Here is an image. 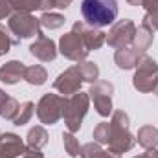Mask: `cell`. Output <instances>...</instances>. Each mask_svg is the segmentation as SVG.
Segmentation results:
<instances>
[{"instance_id": "cell-1", "label": "cell", "mask_w": 158, "mask_h": 158, "mask_svg": "<svg viewBox=\"0 0 158 158\" xmlns=\"http://www.w3.org/2000/svg\"><path fill=\"white\" fill-rule=\"evenodd\" d=\"M81 15L85 24L90 28H103L116 20L118 17V2L116 0H83Z\"/></svg>"}, {"instance_id": "cell-2", "label": "cell", "mask_w": 158, "mask_h": 158, "mask_svg": "<svg viewBox=\"0 0 158 158\" xmlns=\"http://www.w3.org/2000/svg\"><path fill=\"white\" fill-rule=\"evenodd\" d=\"M109 151L114 155L129 153L136 145V136L129 131V114L123 110L112 112L110 118V138H109Z\"/></svg>"}, {"instance_id": "cell-3", "label": "cell", "mask_w": 158, "mask_h": 158, "mask_svg": "<svg viewBox=\"0 0 158 158\" xmlns=\"http://www.w3.org/2000/svg\"><path fill=\"white\" fill-rule=\"evenodd\" d=\"M88 105H90V96H88V92H81V90L64 99L63 118H64V125H66L68 132L74 134L81 129L83 118L88 112Z\"/></svg>"}, {"instance_id": "cell-4", "label": "cell", "mask_w": 158, "mask_h": 158, "mask_svg": "<svg viewBox=\"0 0 158 158\" xmlns=\"http://www.w3.org/2000/svg\"><path fill=\"white\" fill-rule=\"evenodd\" d=\"M132 86L138 92L149 94L155 92L158 86V64L156 61L149 55H140L138 63H136V72L132 77Z\"/></svg>"}, {"instance_id": "cell-5", "label": "cell", "mask_w": 158, "mask_h": 158, "mask_svg": "<svg viewBox=\"0 0 158 158\" xmlns=\"http://www.w3.org/2000/svg\"><path fill=\"white\" fill-rule=\"evenodd\" d=\"M7 28L17 40L42 35L40 20L35 19L31 13H11L9 19H7Z\"/></svg>"}, {"instance_id": "cell-6", "label": "cell", "mask_w": 158, "mask_h": 158, "mask_svg": "<svg viewBox=\"0 0 158 158\" xmlns=\"http://www.w3.org/2000/svg\"><path fill=\"white\" fill-rule=\"evenodd\" d=\"M64 99L57 94H44L37 103V118L44 125H53L63 118V109H64Z\"/></svg>"}, {"instance_id": "cell-7", "label": "cell", "mask_w": 158, "mask_h": 158, "mask_svg": "<svg viewBox=\"0 0 158 158\" xmlns=\"http://www.w3.org/2000/svg\"><path fill=\"white\" fill-rule=\"evenodd\" d=\"M112 94H114V85L109 81H96L88 90V96L94 101L96 112L103 118H109L112 114Z\"/></svg>"}, {"instance_id": "cell-8", "label": "cell", "mask_w": 158, "mask_h": 158, "mask_svg": "<svg viewBox=\"0 0 158 158\" xmlns=\"http://www.w3.org/2000/svg\"><path fill=\"white\" fill-rule=\"evenodd\" d=\"M66 59L70 61H76V63H81L88 57V50L85 46V42L81 40L76 31H68L64 33L61 39H59V48H57Z\"/></svg>"}, {"instance_id": "cell-9", "label": "cell", "mask_w": 158, "mask_h": 158, "mask_svg": "<svg viewBox=\"0 0 158 158\" xmlns=\"http://www.w3.org/2000/svg\"><path fill=\"white\" fill-rule=\"evenodd\" d=\"M134 35H136L134 22L129 19H123V20H118L107 33V44L112 48H125V46L132 44Z\"/></svg>"}, {"instance_id": "cell-10", "label": "cell", "mask_w": 158, "mask_h": 158, "mask_svg": "<svg viewBox=\"0 0 158 158\" xmlns=\"http://www.w3.org/2000/svg\"><path fill=\"white\" fill-rule=\"evenodd\" d=\"M81 83H83V77L79 74L77 66H70L68 70H64L63 74H59V77L53 81V88L61 94L66 96H74L76 92L81 90Z\"/></svg>"}, {"instance_id": "cell-11", "label": "cell", "mask_w": 158, "mask_h": 158, "mask_svg": "<svg viewBox=\"0 0 158 158\" xmlns=\"http://www.w3.org/2000/svg\"><path fill=\"white\" fill-rule=\"evenodd\" d=\"M72 31H76L79 37H81V40L85 42V46H86L88 52L90 50H99L107 42V33H103L98 28H90L85 22H74Z\"/></svg>"}, {"instance_id": "cell-12", "label": "cell", "mask_w": 158, "mask_h": 158, "mask_svg": "<svg viewBox=\"0 0 158 158\" xmlns=\"http://www.w3.org/2000/svg\"><path fill=\"white\" fill-rule=\"evenodd\" d=\"M26 145L20 140V136L13 132L0 134V158H19L24 153Z\"/></svg>"}, {"instance_id": "cell-13", "label": "cell", "mask_w": 158, "mask_h": 158, "mask_svg": "<svg viewBox=\"0 0 158 158\" xmlns=\"http://www.w3.org/2000/svg\"><path fill=\"white\" fill-rule=\"evenodd\" d=\"M13 13H31V11H50L55 6V0H6Z\"/></svg>"}, {"instance_id": "cell-14", "label": "cell", "mask_w": 158, "mask_h": 158, "mask_svg": "<svg viewBox=\"0 0 158 158\" xmlns=\"http://www.w3.org/2000/svg\"><path fill=\"white\" fill-rule=\"evenodd\" d=\"M30 53H31L35 59L42 61V63H50V61H53V59L57 57V46H55V42L52 39L40 35V37H37V40L30 46Z\"/></svg>"}, {"instance_id": "cell-15", "label": "cell", "mask_w": 158, "mask_h": 158, "mask_svg": "<svg viewBox=\"0 0 158 158\" xmlns=\"http://www.w3.org/2000/svg\"><path fill=\"white\" fill-rule=\"evenodd\" d=\"M26 64L20 61H9L0 66V81L6 85H17L26 76Z\"/></svg>"}, {"instance_id": "cell-16", "label": "cell", "mask_w": 158, "mask_h": 158, "mask_svg": "<svg viewBox=\"0 0 158 158\" xmlns=\"http://www.w3.org/2000/svg\"><path fill=\"white\" fill-rule=\"evenodd\" d=\"M140 55H143V53H140V52L134 50L132 46H131V48L125 46V48H118V50H116V53H114V61H116L118 68H121V70H131V68L136 66Z\"/></svg>"}, {"instance_id": "cell-17", "label": "cell", "mask_w": 158, "mask_h": 158, "mask_svg": "<svg viewBox=\"0 0 158 158\" xmlns=\"http://www.w3.org/2000/svg\"><path fill=\"white\" fill-rule=\"evenodd\" d=\"M136 142L143 147V149H155L158 147V129L153 125H143L138 134H136Z\"/></svg>"}, {"instance_id": "cell-18", "label": "cell", "mask_w": 158, "mask_h": 158, "mask_svg": "<svg viewBox=\"0 0 158 158\" xmlns=\"http://www.w3.org/2000/svg\"><path fill=\"white\" fill-rule=\"evenodd\" d=\"M153 39H155V31L149 30L147 26H140V28H136V35L132 39V48L138 50L140 53H143L153 44Z\"/></svg>"}, {"instance_id": "cell-19", "label": "cell", "mask_w": 158, "mask_h": 158, "mask_svg": "<svg viewBox=\"0 0 158 158\" xmlns=\"http://www.w3.org/2000/svg\"><path fill=\"white\" fill-rule=\"evenodd\" d=\"M79 156L81 158H119V155H114L110 151L101 149V145L98 142H90V143H85L81 147Z\"/></svg>"}, {"instance_id": "cell-20", "label": "cell", "mask_w": 158, "mask_h": 158, "mask_svg": "<svg viewBox=\"0 0 158 158\" xmlns=\"http://www.w3.org/2000/svg\"><path fill=\"white\" fill-rule=\"evenodd\" d=\"M26 142H28V145L30 147H44L46 143H48V132H46V129L44 127H33V129H30V132H28V136H26Z\"/></svg>"}, {"instance_id": "cell-21", "label": "cell", "mask_w": 158, "mask_h": 158, "mask_svg": "<svg viewBox=\"0 0 158 158\" xmlns=\"http://www.w3.org/2000/svg\"><path fill=\"white\" fill-rule=\"evenodd\" d=\"M24 79H26L30 85H33V86H40V85L46 83L48 72H46L40 64H33V66H28V68H26V76H24Z\"/></svg>"}, {"instance_id": "cell-22", "label": "cell", "mask_w": 158, "mask_h": 158, "mask_svg": "<svg viewBox=\"0 0 158 158\" xmlns=\"http://www.w3.org/2000/svg\"><path fill=\"white\" fill-rule=\"evenodd\" d=\"M79 74L83 77V83H96L99 77V68L96 63H90V61H81L77 64Z\"/></svg>"}, {"instance_id": "cell-23", "label": "cell", "mask_w": 158, "mask_h": 158, "mask_svg": "<svg viewBox=\"0 0 158 158\" xmlns=\"http://www.w3.org/2000/svg\"><path fill=\"white\" fill-rule=\"evenodd\" d=\"M39 20H40V28H44V30H57L64 24V17L59 15V13H52V11L42 13V17Z\"/></svg>"}, {"instance_id": "cell-24", "label": "cell", "mask_w": 158, "mask_h": 158, "mask_svg": "<svg viewBox=\"0 0 158 158\" xmlns=\"http://www.w3.org/2000/svg\"><path fill=\"white\" fill-rule=\"evenodd\" d=\"M33 109H35V105H33L31 101L20 103V109H19L17 116H15V119H13V125H17V127L26 125V123L31 119V116H33Z\"/></svg>"}, {"instance_id": "cell-25", "label": "cell", "mask_w": 158, "mask_h": 158, "mask_svg": "<svg viewBox=\"0 0 158 158\" xmlns=\"http://www.w3.org/2000/svg\"><path fill=\"white\" fill-rule=\"evenodd\" d=\"M110 138V121H103L94 129V140L99 145H107Z\"/></svg>"}, {"instance_id": "cell-26", "label": "cell", "mask_w": 158, "mask_h": 158, "mask_svg": "<svg viewBox=\"0 0 158 158\" xmlns=\"http://www.w3.org/2000/svg\"><path fill=\"white\" fill-rule=\"evenodd\" d=\"M63 143H64V149H66V153H68L72 158L79 156V151H81V147H79L77 138H76L72 132H63Z\"/></svg>"}, {"instance_id": "cell-27", "label": "cell", "mask_w": 158, "mask_h": 158, "mask_svg": "<svg viewBox=\"0 0 158 158\" xmlns=\"http://www.w3.org/2000/svg\"><path fill=\"white\" fill-rule=\"evenodd\" d=\"M19 42H20V40H17L15 37H11V31H6V28L0 26V57L6 55V53L9 52V48L15 46V44H19Z\"/></svg>"}, {"instance_id": "cell-28", "label": "cell", "mask_w": 158, "mask_h": 158, "mask_svg": "<svg viewBox=\"0 0 158 158\" xmlns=\"http://www.w3.org/2000/svg\"><path fill=\"white\" fill-rule=\"evenodd\" d=\"M19 109H20V103L15 99V98H7V101H6V105H4V110H2V118L7 119V121H13L15 116H17V112H19Z\"/></svg>"}, {"instance_id": "cell-29", "label": "cell", "mask_w": 158, "mask_h": 158, "mask_svg": "<svg viewBox=\"0 0 158 158\" xmlns=\"http://www.w3.org/2000/svg\"><path fill=\"white\" fill-rule=\"evenodd\" d=\"M22 158H44V155L40 153V149L28 145V147L24 149V153H22Z\"/></svg>"}, {"instance_id": "cell-30", "label": "cell", "mask_w": 158, "mask_h": 158, "mask_svg": "<svg viewBox=\"0 0 158 158\" xmlns=\"http://www.w3.org/2000/svg\"><path fill=\"white\" fill-rule=\"evenodd\" d=\"M13 11H11V7H9V4L6 2V0H0V20L2 19H9V15H11Z\"/></svg>"}, {"instance_id": "cell-31", "label": "cell", "mask_w": 158, "mask_h": 158, "mask_svg": "<svg viewBox=\"0 0 158 158\" xmlns=\"http://www.w3.org/2000/svg\"><path fill=\"white\" fill-rule=\"evenodd\" d=\"M7 98H9V96H7V94H6V92L0 88V116H2V110H4V105H6Z\"/></svg>"}, {"instance_id": "cell-32", "label": "cell", "mask_w": 158, "mask_h": 158, "mask_svg": "<svg viewBox=\"0 0 158 158\" xmlns=\"http://www.w3.org/2000/svg\"><path fill=\"white\" fill-rule=\"evenodd\" d=\"M70 4H72V0H55V6H57L59 9H66Z\"/></svg>"}, {"instance_id": "cell-33", "label": "cell", "mask_w": 158, "mask_h": 158, "mask_svg": "<svg viewBox=\"0 0 158 158\" xmlns=\"http://www.w3.org/2000/svg\"><path fill=\"white\" fill-rule=\"evenodd\" d=\"M147 158H158V147H155V149H147Z\"/></svg>"}, {"instance_id": "cell-34", "label": "cell", "mask_w": 158, "mask_h": 158, "mask_svg": "<svg viewBox=\"0 0 158 158\" xmlns=\"http://www.w3.org/2000/svg\"><path fill=\"white\" fill-rule=\"evenodd\" d=\"M147 0H127V4H131V6H143Z\"/></svg>"}, {"instance_id": "cell-35", "label": "cell", "mask_w": 158, "mask_h": 158, "mask_svg": "<svg viewBox=\"0 0 158 158\" xmlns=\"http://www.w3.org/2000/svg\"><path fill=\"white\" fill-rule=\"evenodd\" d=\"M132 158H147V155L143 153V155H138V156H132Z\"/></svg>"}, {"instance_id": "cell-36", "label": "cell", "mask_w": 158, "mask_h": 158, "mask_svg": "<svg viewBox=\"0 0 158 158\" xmlns=\"http://www.w3.org/2000/svg\"><path fill=\"white\" fill-rule=\"evenodd\" d=\"M155 92H156V96H158V86H156V90H155Z\"/></svg>"}]
</instances>
